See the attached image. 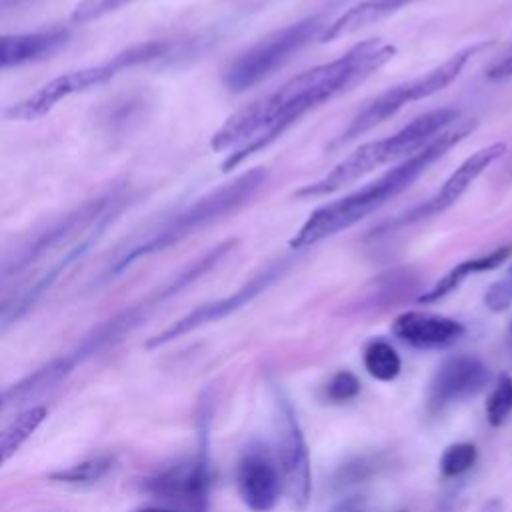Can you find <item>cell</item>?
Returning <instances> with one entry per match:
<instances>
[{
	"label": "cell",
	"mask_w": 512,
	"mask_h": 512,
	"mask_svg": "<svg viewBox=\"0 0 512 512\" xmlns=\"http://www.w3.org/2000/svg\"><path fill=\"white\" fill-rule=\"evenodd\" d=\"M140 198V188L114 182L2 248L0 328L26 314Z\"/></svg>",
	"instance_id": "obj_1"
},
{
	"label": "cell",
	"mask_w": 512,
	"mask_h": 512,
	"mask_svg": "<svg viewBox=\"0 0 512 512\" xmlns=\"http://www.w3.org/2000/svg\"><path fill=\"white\" fill-rule=\"evenodd\" d=\"M394 54L396 48L380 38L362 40L342 56L304 70L280 88L236 110L210 140L216 152L232 150L222 162V170L230 172L252 154L268 148L302 116L364 82Z\"/></svg>",
	"instance_id": "obj_2"
},
{
	"label": "cell",
	"mask_w": 512,
	"mask_h": 512,
	"mask_svg": "<svg viewBox=\"0 0 512 512\" xmlns=\"http://www.w3.org/2000/svg\"><path fill=\"white\" fill-rule=\"evenodd\" d=\"M474 130V120H458L442 134H438L430 144H426L416 154L404 158L394 168L384 172L380 178L368 182L360 190L328 202L316 208L306 222L298 228V232L290 238V248H310L354 224L362 218L376 212L388 200L404 192L412 186L416 178H420L436 160H440L450 148L462 142Z\"/></svg>",
	"instance_id": "obj_3"
},
{
	"label": "cell",
	"mask_w": 512,
	"mask_h": 512,
	"mask_svg": "<svg viewBox=\"0 0 512 512\" xmlns=\"http://www.w3.org/2000/svg\"><path fill=\"white\" fill-rule=\"evenodd\" d=\"M268 180L266 168H250L242 174H238L234 180L210 190L208 194L200 196L190 206L166 216L164 220L144 228L142 232L126 238L114 254H110V260L104 268V278H114L128 270L134 262L158 254L188 236L204 230L206 226L238 212L246 204L256 198V194L264 188Z\"/></svg>",
	"instance_id": "obj_4"
},
{
	"label": "cell",
	"mask_w": 512,
	"mask_h": 512,
	"mask_svg": "<svg viewBox=\"0 0 512 512\" xmlns=\"http://www.w3.org/2000/svg\"><path fill=\"white\" fill-rule=\"evenodd\" d=\"M460 120V112L454 108H436L430 110L412 122H408L404 128L394 132L392 136L366 142L358 146L354 152H350L344 160H340L328 174L318 178L316 182H310L296 190L298 198H316V196H328L344 186L356 182L364 174L372 172L374 168H380L384 164L404 160L418 150H422L426 144H430L438 134H442L446 128L456 124Z\"/></svg>",
	"instance_id": "obj_5"
},
{
	"label": "cell",
	"mask_w": 512,
	"mask_h": 512,
	"mask_svg": "<svg viewBox=\"0 0 512 512\" xmlns=\"http://www.w3.org/2000/svg\"><path fill=\"white\" fill-rule=\"evenodd\" d=\"M172 42L168 40H148L140 44H132L108 60L100 64H90L84 68H76L70 72H64L50 82H46L42 88L32 92L30 96L18 100L6 110V116L12 120H38L52 112L62 100L74 96V94H84L92 88L108 84L112 78H116L120 72L160 60L170 54Z\"/></svg>",
	"instance_id": "obj_6"
},
{
	"label": "cell",
	"mask_w": 512,
	"mask_h": 512,
	"mask_svg": "<svg viewBox=\"0 0 512 512\" xmlns=\"http://www.w3.org/2000/svg\"><path fill=\"white\" fill-rule=\"evenodd\" d=\"M492 42H476L470 44L458 52H454L452 56H448L442 64H438L436 68L428 70L422 76H416L412 80L400 82L396 86H390L388 90H384L382 94H378L376 98H372L352 120L350 124L336 136V140L330 144V148H340L352 140H356L358 136L366 134L368 130H372L374 126L382 124L384 120H388L390 116H394L398 110H402L406 104L410 102H418L424 100L440 90H444L448 84H452L460 72L464 70V66L472 60V56H476L478 52H482L484 48H488Z\"/></svg>",
	"instance_id": "obj_7"
},
{
	"label": "cell",
	"mask_w": 512,
	"mask_h": 512,
	"mask_svg": "<svg viewBox=\"0 0 512 512\" xmlns=\"http://www.w3.org/2000/svg\"><path fill=\"white\" fill-rule=\"evenodd\" d=\"M328 22L324 16H308L304 20H298L294 24H288L244 52H240L224 70L222 82L230 92H244L270 74H274L278 68H282L294 54H298L304 46H308L312 40H320V34Z\"/></svg>",
	"instance_id": "obj_8"
},
{
	"label": "cell",
	"mask_w": 512,
	"mask_h": 512,
	"mask_svg": "<svg viewBox=\"0 0 512 512\" xmlns=\"http://www.w3.org/2000/svg\"><path fill=\"white\" fill-rule=\"evenodd\" d=\"M276 466L290 504L296 510H306L312 496L310 452L294 414V408L280 394L276 396Z\"/></svg>",
	"instance_id": "obj_9"
},
{
	"label": "cell",
	"mask_w": 512,
	"mask_h": 512,
	"mask_svg": "<svg viewBox=\"0 0 512 512\" xmlns=\"http://www.w3.org/2000/svg\"><path fill=\"white\" fill-rule=\"evenodd\" d=\"M210 478V460L206 444H202L188 460L176 462L148 476L142 482V490L178 506L182 512H206Z\"/></svg>",
	"instance_id": "obj_10"
},
{
	"label": "cell",
	"mask_w": 512,
	"mask_h": 512,
	"mask_svg": "<svg viewBox=\"0 0 512 512\" xmlns=\"http://www.w3.org/2000/svg\"><path fill=\"white\" fill-rule=\"evenodd\" d=\"M290 264H292V260H288V258L270 262L266 268H262L258 274H254L248 282H244L236 292L194 308L192 312H188L186 316H182L180 320L170 324L166 330H162L160 334L150 338L146 342V346L156 348V346L168 344L204 324H210V322H216V320H222V318L234 314L236 310H240L248 302H252L256 296H260L264 290H268L276 280H280L286 274V270L290 268Z\"/></svg>",
	"instance_id": "obj_11"
},
{
	"label": "cell",
	"mask_w": 512,
	"mask_h": 512,
	"mask_svg": "<svg viewBox=\"0 0 512 512\" xmlns=\"http://www.w3.org/2000/svg\"><path fill=\"white\" fill-rule=\"evenodd\" d=\"M506 152V144L502 142H494V144H488L480 150H476L472 156H468L442 184V188L432 194L426 202L410 208L408 212L396 216L394 220L386 222L382 226V232H392V230H398V228H404V226H410V224H416V222H422L426 218H432V216H438L440 212L448 210L450 206H454L462 196L464 192L476 182V178L490 166L494 164L502 154Z\"/></svg>",
	"instance_id": "obj_12"
},
{
	"label": "cell",
	"mask_w": 512,
	"mask_h": 512,
	"mask_svg": "<svg viewBox=\"0 0 512 512\" xmlns=\"http://www.w3.org/2000/svg\"><path fill=\"white\" fill-rule=\"evenodd\" d=\"M236 486L242 502L254 512H268L276 506L282 480L274 454L262 444H252L242 454L236 468Z\"/></svg>",
	"instance_id": "obj_13"
},
{
	"label": "cell",
	"mask_w": 512,
	"mask_h": 512,
	"mask_svg": "<svg viewBox=\"0 0 512 512\" xmlns=\"http://www.w3.org/2000/svg\"><path fill=\"white\" fill-rule=\"evenodd\" d=\"M488 376V366L476 356L460 354L444 360L430 380V406L444 408L478 394L486 386Z\"/></svg>",
	"instance_id": "obj_14"
},
{
	"label": "cell",
	"mask_w": 512,
	"mask_h": 512,
	"mask_svg": "<svg viewBox=\"0 0 512 512\" xmlns=\"http://www.w3.org/2000/svg\"><path fill=\"white\" fill-rule=\"evenodd\" d=\"M392 332L414 348H442L464 334V326L448 316L410 310L392 322Z\"/></svg>",
	"instance_id": "obj_15"
},
{
	"label": "cell",
	"mask_w": 512,
	"mask_h": 512,
	"mask_svg": "<svg viewBox=\"0 0 512 512\" xmlns=\"http://www.w3.org/2000/svg\"><path fill=\"white\" fill-rule=\"evenodd\" d=\"M70 40L66 28H50L24 34H0V70L38 62L56 54Z\"/></svg>",
	"instance_id": "obj_16"
},
{
	"label": "cell",
	"mask_w": 512,
	"mask_h": 512,
	"mask_svg": "<svg viewBox=\"0 0 512 512\" xmlns=\"http://www.w3.org/2000/svg\"><path fill=\"white\" fill-rule=\"evenodd\" d=\"M414 0H362L354 6H350L344 14H340L336 20L328 22L324 32L320 34V42H332L336 38L354 34L370 24H376L404 6L412 4Z\"/></svg>",
	"instance_id": "obj_17"
},
{
	"label": "cell",
	"mask_w": 512,
	"mask_h": 512,
	"mask_svg": "<svg viewBox=\"0 0 512 512\" xmlns=\"http://www.w3.org/2000/svg\"><path fill=\"white\" fill-rule=\"evenodd\" d=\"M510 252H512L510 246H502V248L492 250L490 254H484V256H478V258H468V260L456 264V266L450 268L440 280H436L418 300L424 302V304H432V302H438V300L446 298V296L452 294L468 276L498 268V266L510 256Z\"/></svg>",
	"instance_id": "obj_18"
},
{
	"label": "cell",
	"mask_w": 512,
	"mask_h": 512,
	"mask_svg": "<svg viewBox=\"0 0 512 512\" xmlns=\"http://www.w3.org/2000/svg\"><path fill=\"white\" fill-rule=\"evenodd\" d=\"M46 406H32L20 412L12 422L0 430V468L20 450V446L38 430L46 420Z\"/></svg>",
	"instance_id": "obj_19"
},
{
	"label": "cell",
	"mask_w": 512,
	"mask_h": 512,
	"mask_svg": "<svg viewBox=\"0 0 512 512\" xmlns=\"http://www.w3.org/2000/svg\"><path fill=\"white\" fill-rule=\"evenodd\" d=\"M362 360H364L366 372L380 382H392L402 370V360L398 352L386 340L368 342L364 348Z\"/></svg>",
	"instance_id": "obj_20"
},
{
	"label": "cell",
	"mask_w": 512,
	"mask_h": 512,
	"mask_svg": "<svg viewBox=\"0 0 512 512\" xmlns=\"http://www.w3.org/2000/svg\"><path fill=\"white\" fill-rule=\"evenodd\" d=\"M110 468H112V458L98 456V458L74 464L66 470H58V472L50 474V478L56 482H66V484H86V482L100 480Z\"/></svg>",
	"instance_id": "obj_21"
},
{
	"label": "cell",
	"mask_w": 512,
	"mask_h": 512,
	"mask_svg": "<svg viewBox=\"0 0 512 512\" xmlns=\"http://www.w3.org/2000/svg\"><path fill=\"white\" fill-rule=\"evenodd\" d=\"M512 412V378L500 374L486 400V418L492 426L504 424Z\"/></svg>",
	"instance_id": "obj_22"
},
{
	"label": "cell",
	"mask_w": 512,
	"mask_h": 512,
	"mask_svg": "<svg viewBox=\"0 0 512 512\" xmlns=\"http://www.w3.org/2000/svg\"><path fill=\"white\" fill-rule=\"evenodd\" d=\"M476 446L472 442H456L450 444L440 456V472L446 478H456L468 472L476 462Z\"/></svg>",
	"instance_id": "obj_23"
},
{
	"label": "cell",
	"mask_w": 512,
	"mask_h": 512,
	"mask_svg": "<svg viewBox=\"0 0 512 512\" xmlns=\"http://www.w3.org/2000/svg\"><path fill=\"white\" fill-rule=\"evenodd\" d=\"M132 2H136V0H80L72 10L70 20L74 24H86V22L98 20L110 12H116Z\"/></svg>",
	"instance_id": "obj_24"
},
{
	"label": "cell",
	"mask_w": 512,
	"mask_h": 512,
	"mask_svg": "<svg viewBox=\"0 0 512 512\" xmlns=\"http://www.w3.org/2000/svg\"><path fill=\"white\" fill-rule=\"evenodd\" d=\"M358 392H360V380H358L352 372H348V370L336 372V374L328 380V384H326V388H324V396H326L330 402H336V404L352 400Z\"/></svg>",
	"instance_id": "obj_25"
},
{
	"label": "cell",
	"mask_w": 512,
	"mask_h": 512,
	"mask_svg": "<svg viewBox=\"0 0 512 512\" xmlns=\"http://www.w3.org/2000/svg\"><path fill=\"white\" fill-rule=\"evenodd\" d=\"M484 304L492 312L508 310L512 306V278H502L494 282L484 294Z\"/></svg>",
	"instance_id": "obj_26"
},
{
	"label": "cell",
	"mask_w": 512,
	"mask_h": 512,
	"mask_svg": "<svg viewBox=\"0 0 512 512\" xmlns=\"http://www.w3.org/2000/svg\"><path fill=\"white\" fill-rule=\"evenodd\" d=\"M486 76H488V80H508V78H512V48L488 68Z\"/></svg>",
	"instance_id": "obj_27"
},
{
	"label": "cell",
	"mask_w": 512,
	"mask_h": 512,
	"mask_svg": "<svg viewBox=\"0 0 512 512\" xmlns=\"http://www.w3.org/2000/svg\"><path fill=\"white\" fill-rule=\"evenodd\" d=\"M332 512H368V510L360 498H346L338 506H334Z\"/></svg>",
	"instance_id": "obj_28"
},
{
	"label": "cell",
	"mask_w": 512,
	"mask_h": 512,
	"mask_svg": "<svg viewBox=\"0 0 512 512\" xmlns=\"http://www.w3.org/2000/svg\"><path fill=\"white\" fill-rule=\"evenodd\" d=\"M478 512H504V502L500 498H492L480 506Z\"/></svg>",
	"instance_id": "obj_29"
},
{
	"label": "cell",
	"mask_w": 512,
	"mask_h": 512,
	"mask_svg": "<svg viewBox=\"0 0 512 512\" xmlns=\"http://www.w3.org/2000/svg\"><path fill=\"white\" fill-rule=\"evenodd\" d=\"M136 512H182V510H176V508H142V510H136Z\"/></svg>",
	"instance_id": "obj_30"
},
{
	"label": "cell",
	"mask_w": 512,
	"mask_h": 512,
	"mask_svg": "<svg viewBox=\"0 0 512 512\" xmlns=\"http://www.w3.org/2000/svg\"><path fill=\"white\" fill-rule=\"evenodd\" d=\"M20 0H0V6H8V4H18Z\"/></svg>",
	"instance_id": "obj_31"
},
{
	"label": "cell",
	"mask_w": 512,
	"mask_h": 512,
	"mask_svg": "<svg viewBox=\"0 0 512 512\" xmlns=\"http://www.w3.org/2000/svg\"><path fill=\"white\" fill-rule=\"evenodd\" d=\"M510 334H512V322H510Z\"/></svg>",
	"instance_id": "obj_32"
},
{
	"label": "cell",
	"mask_w": 512,
	"mask_h": 512,
	"mask_svg": "<svg viewBox=\"0 0 512 512\" xmlns=\"http://www.w3.org/2000/svg\"><path fill=\"white\" fill-rule=\"evenodd\" d=\"M0 404H2V398H0Z\"/></svg>",
	"instance_id": "obj_33"
}]
</instances>
